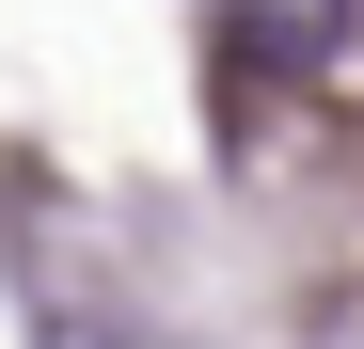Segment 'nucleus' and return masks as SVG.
<instances>
[{"mask_svg":"<svg viewBox=\"0 0 364 349\" xmlns=\"http://www.w3.org/2000/svg\"><path fill=\"white\" fill-rule=\"evenodd\" d=\"M206 16H222L237 48H254V64H333L364 0H206Z\"/></svg>","mask_w":364,"mask_h":349,"instance_id":"f257e3e1","label":"nucleus"}]
</instances>
